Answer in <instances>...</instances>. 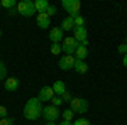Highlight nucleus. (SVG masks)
<instances>
[{
	"label": "nucleus",
	"mask_w": 127,
	"mask_h": 125,
	"mask_svg": "<svg viewBox=\"0 0 127 125\" xmlns=\"http://www.w3.org/2000/svg\"><path fill=\"white\" fill-rule=\"evenodd\" d=\"M41 115H42V103H41V100L37 96L29 98L26 106H24V117L27 120H37V118H41Z\"/></svg>",
	"instance_id": "f257e3e1"
},
{
	"label": "nucleus",
	"mask_w": 127,
	"mask_h": 125,
	"mask_svg": "<svg viewBox=\"0 0 127 125\" xmlns=\"http://www.w3.org/2000/svg\"><path fill=\"white\" fill-rule=\"evenodd\" d=\"M78 46H80V42L73 36L66 37V39H63V42H61V52L66 54V56H75V51H76Z\"/></svg>",
	"instance_id": "f03ea898"
},
{
	"label": "nucleus",
	"mask_w": 127,
	"mask_h": 125,
	"mask_svg": "<svg viewBox=\"0 0 127 125\" xmlns=\"http://www.w3.org/2000/svg\"><path fill=\"white\" fill-rule=\"evenodd\" d=\"M69 110L73 113H78V115H83L88 112V101L85 98H71L69 101Z\"/></svg>",
	"instance_id": "7ed1b4c3"
},
{
	"label": "nucleus",
	"mask_w": 127,
	"mask_h": 125,
	"mask_svg": "<svg viewBox=\"0 0 127 125\" xmlns=\"http://www.w3.org/2000/svg\"><path fill=\"white\" fill-rule=\"evenodd\" d=\"M17 12L20 15H24V17H32V15L37 14L32 0H22V2H19L17 3Z\"/></svg>",
	"instance_id": "20e7f679"
},
{
	"label": "nucleus",
	"mask_w": 127,
	"mask_h": 125,
	"mask_svg": "<svg viewBox=\"0 0 127 125\" xmlns=\"http://www.w3.org/2000/svg\"><path fill=\"white\" fill-rule=\"evenodd\" d=\"M61 7L66 10V14H69V17H75L81 10V3L80 0H61Z\"/></svg>",
	"instance_id": "39448f33"
},
{
	"label": "nucleus",
	"mask_w": 127,
	"mask_h": 125,
	"mask_svg": "<svg viewBox=\"0 0 127 125\" xmlns=\"http://www.w3.org/2000/svg\"><path fill=\"white\" fill-rule=\"evenodd\" d=\"M61 115V112H59V108L56 106L49 105V106H42V117H44V120L46 122H56Z\"/></svg>",
	"instance_id": "423d86ee"
},
{
	"label": "nucleus",
	"mask_w": 127,
	"mask_h": 125,
	"mask_svg": "<svg viewBox=\"0 0 127 125\" xmlns=\"http://www.w3.org/2000/svg\"><path fill=\"white\" fill-rule=\"evenodd\" d=\"M58 66L63 69V71H69V69H73L75 66V56H66V54H63L58 61Z\"/></svg>",
	"instance_id": "0eeeda50"
},
{
	"label": "nucleus",
	"mask_w": 127,
	"mask_h": 125,
	"mask_svg": "<svg viewBox=\"0 0 127 125\" xmlns=\"http://www.w3.org/2000/svg\"><path fill=\"white\" fill-rule=\"evenodd\" d=\"M53 96H54L53 88H51V86H42V88L39 90V95H37V98H39L41 103H42V101H51V100H53Z\"/></svg>",
	"instance_id": "6e6552de"
},
{
	"label": "nucleus",
	"mask_w": 127,
	"mask_h": 125,
	"mask_svg": "<svg viewBox=\"0 0 127 125\" xmlns=\"http://www.w3.org/2000/svg\"><path fill=\"white\" fill-rule=\"evenodd\" d=\"M49 39H51V42H53V44H59V42H63L64 36H63L61 27H53V29L49 30Z\"/></svg>",
	"instance_id": "1a4fd4ad"
},
{
	"label": "nucleus",
	"mask_w": 127,
	"mask_h": 125,
	"mask_svg": "<svg viewBox=\"0 0 127 125\" xmlns=\"http://www.w3.org/2000/svg\"><path fill=\"white\" fill-rule=\"evenodd\" d=\"M73 37L76 39L80 44H81V42H85L87 37H88L87 29H85V27H75V29H73Z\"/></svg>",
	"instance_id": "9d476101"
},
{
	"label": "nucleus",
	"mask_w": 127,
	"mask_h": 125,
	"mask_svg": "<svg viewBox=\"0 0 127 125\" xmlns=\"http://www.w3.org/2000/svg\"><path fill=\"white\" fill-rule=\"evenodd\" d=\"M36 22L41 29H48L51 27V19H49L46 14H36Z\"/></svg>",
	"instance_id": "9b49d317"
},
{
	"label": "nucleus",
	"mask_w": 127,
	"mask_h": 125,
	"mask_svg": "<svg viewBox=\"0 0 127 125\" xmlns=\"http://www.w3.org/2000/svg\"><path fill=\"white\" fill-rule=\"evenodd\" d=\"M3 86H5V90L7 91H17L19 90V79L17 78H7L5 81H3Z\"/></svg>",
	"instance_id": "f8f14e48"
},
{
	"label": "nucleus",
	"mask_w": 127,
	"mask_h": 125,
	"mask_svg": "<svg viewBox=\"0 0 127 125\" xmlns=\"http://www.w3.org/2000/svg\"><path fill=\"white\" fill-rule=\"evenodd\" d=\"M53 91H54V95L56 96H61L63 95V93H64V91H66V85H64V81H54V85H53Z\"/></svg>",
	"instance_id": "ddd939ff"
},
{
	"label": "nucleus",
	"mask_w": 127,
	"mask_h": 125,
	"mask_svg": "<svg viewBox=\"0 0 127 125\" xmlns=\"http://www.w3.org/2000/svg\"><path fill=\"white\" fill-rule=\"evenodd\" d=\"M51 5L48 0H36L34 2V7H36V12L37 14H44L46 10H48V7Z\"/></svg>",
	"instance_id": "4468645a"
},
{
	"label": "nucleus",
	"mask_w": 127,
	"mask_h": 125,
	"mask_svg": "<svg viewBox=\"0 0 127 125\" xmlns=\"http://www.w3.org/2000/svg\"><path fill=\"white\" fill-rule=\"evenodd\" d=\"M87 56H88V49L85 48V46L80 44L78 48H76V51H75V59H78V61H85Z\"/></svg>",
	"instance_id": "2eb2a0df"
},
{
	"label": "nucleus",
	"mask_w": 127,
	"mask_h": 125,
	"mask_svg": "<svg viewBox=\"0 0 127 125\" xmlns=\"http://www.w3.org/2000/svg\"><path fill=\"white\" fill-rule=\"evenodd\" d=\"M73 69L78 73V75H85L88 71V64L85 63V61H78V59H75V66H73Z\"/></svg>",
	"instance_id": "dca6fc26"
},
{
	"label": "nucleus",
	"mask_w": 127,
	"mask_h": 125,
	"mask_svg": "<svg viewBox=\"0 0 127 125\" xmlns=\"http://www.w3.org/2000/svg\"><path fill=\"white\" fill-rule=\"evenodd\" d=\"M75 29V24H73V17H64V19L61 20V30L64 32V30H73Z\"/></svg>",
	"instance_id": "f3484780"
},
{
	"label": "nucleus",
	"mask_w": 127,
	"mask_h": 125,
	"mask_svg": "<svg viewBox=\"0 0 127 125\" xmlns=\"http://www.w3.org/2000/svg\"><path fill=\"white\" fill-rule=\"evenodd\" d=\"M0 5H2L3 9H7V10H10V9H15V7H17L15 0H2V2H0Z\"/></svg>",
	"instance_id": "a211bd4d"
},
{
	"label": "nucleus",
	"mask_w": 127,
	"mask_h": 125,
	"mask_svg": "<svg viewBox=\"0 0 127 125\" xmlns=\"http://www.w3.org/2000/svg\"><path fill=\"white\" fill-rule=\"evenodd\" d=\"M73 24H75V27H85V19H83V15H81V14L75 15V17H73Z\"/></svg>",
	"instance_id": "6ab92c4d"
},
{
	"label": "nucleus",
	"mask_w": 127,
	"mask_h": 125,
	"mask_svg": "<svg viewBox=\"0 0 127 125\" xmlns=\"http://www.w3.org/2000/svg\"><path fill=\"white\" fill-rule=\"evenodd\" d=\"M61 115H63V118H64L66 122H73V117H75V113H73L69 108H66V110H63V113H61Z\"/></svg>",
	"instance_id": "aec40b11"
},
{
	"label": "nucleus",
	"mask_w": 127,
	"mask_h": 125,
	"mask_svg": "<svg viewBox=\"0 0 127 125\" xmlns=\"http://www.w3.org/2000/svg\"><path fill=\"white\" fill-rule=\"evenodd\" d=\"M7 79V66L0 61V81H5Z\"/></svg>",
	"instance_id": "412c9836"
},
{
	"label": "nucleus",
	"mask_w": 127,
	"mask_h": 125,
	"mask_svg": "<svg viewBox=\"0 0 127 125\" xmlns=\"http://www.w3.org/2000/svg\"><path fill=\"white\" fill-rule=\"evenodd\" d=\"M51 105L53 106H56V108H59V106L63 105V100H61V96H53V100H51Z\"/></svg>",
	"instance_id": "4be33fe9"
},
{
	"label": "nucleus",
	"mask_w": 127,
	"mask_h": 125,
	"mask_svg": "<svg viewBox=\"0 0 127 125\" xmlns=\"http://www.w3.org/2000/svg\"><path fill=\"white\" fill-rule=\"evenodd\" d=\"M71 125H90V120L83 118V117H80V118H76L75 122H71Z\"/></svg>",
	"instance_id": "5701e85b"
},
{
	"label": "nucleus",
	"mask_w": 127,
	"mask_h": 125,
	"mask_svg": "<svg viewBox=\"0 0 127 125\" xmlns=\"http://www.w3.org/2000/svg\"><path fill=\"white\" fill-rule=\"evenodd\" d=\"M51 54H54V56L61 54V44H51Z\"/></svg>",
	"instance_id": "b1692460"
},
{
	"label": "nucleus",
	"mask_w": 127,
	"mask_h": 125,
	"mask_svg": "<svg viewBox=\"0 0 127 125\" xmlns=\"http://www.w3.org/2000/svg\"><path fill=\"white\" fill-rule=\"evenodd\" d=\"M56 12H58V9H56L54 5H49V7H48V10H46L44 14H46V15H48L49 19H51V15H56Z\"/></svg>",
	"instance_id": "393cba45"
},
{
	"label": "nucleus",
	"mask_w": 127,
	"mask_h": 125,
	"mask_svg": "<svg viewBox=\"0 0 127 125\" xmlns=\"http://www.w3.org/2000/svg\"><path fill=\"white\" fill-rule=\"evenodd\" d=\"M71 98H73V96H71V93H69L68 90H66L63 95H61V100H63V103H69V101H71Z\"/></svg>",
	"instance_id": "a878e982"
},
{
	"label": "nucleus",
	"mask_w": 127,
	"mask_h": 125,
	"mask_svg": "<svg viewBox=\"0 0 127 125\" xmlns=\"http://www.w3.org/2000/svg\"><path fill=\"white\" fill-rule=\"evenodd\" d=\"M0 125H15V124H14V118L5 117V118H0Z\"/></svg>",
	"instance_id": "bb28decb"
},
{
	"label": "nucleus",
	"mask_w": 127,
	"mask_h": 125,
	"mask_svg": "<svg viewBox=\"0 0 127 125\" xmlns=\"http://www.w3.org/2000/svg\"><path fill=\"white\" fill-rule=\"evenodd\" d=\"M117 49H119V52H120V54H124V56L127 54V44H126V42H122Z\"/></svg>",
	"instance_id": "cd10ccee"
},
{
	"label": "nucleus",
	"mask_w": 127,
	"mask_h": 125,
	"mask_svg": "<svg viewBox=\"0 0 127 125\" xmlns=\"http://www.w3.org/2000/svg\"><path fill=\"white\" fill-rule=\"evenodd\" d=\"M7 117V108L3 105H0V118H5Z\"/></svg>",
	"instance_id": "c85d7f7f"
},
{
	"label": "nucleus",
	"mask_w": 127,
	"mask_h": 125,
	"mask_svg": "<svg viewBox=\"0 0 127 125\" xmlns=\"http://www.w3.org/2000/svg\"><path fill=\"white\" fill-rule=\"evenodd\" d=\"M17 14H19V12H17V7H15V9H10V10H9V15H17Z\"/></svg>",
	"instance_id": "c756f323"
},
{
	"label": "nucleus",
	"mask_w": 127,
	"mask_h": 125,
	"mask_svg": "<svg viewBox=\"0 0 127 125\" xmlns=\"http://www.w3.org/2000/svg\"><path fill=\"white\" fill-rule=\"evenodd\" d=\"M122 64H124V66L127 68V54H126V56H124V58H122Z\"/></svg>",
	"instance_id": "7c9ffc66"
},
{
	"label": "nucleus",
	"mask_w": 127,
	"mask_h": 125,
	"mask_svg": "<svg viewBox=\"0 0 127 125\" xmlns=\"http://www.w3.org/2000/svg\"><path fill=\"white\" fill-rule=\"evenodd\" d=\"M58 125H71V122H66V120H63L61 124H58Z\"/></svg>",
	"instance_id": "2f4dec72"
},
{
	"label": "nucleus",
	"mask_w": 127,
	"mask_h": 125,
	"mask_svg": "<svg viewBox=\"0 0 127 125\" xmlns=\"http://www.w3.org/2000/svg\"><path fill=\"white\" fill-rule=\"evenodd\" d=\"M44 125H56V122H46Z\"/></svg>",
	"instance_id": "473e14b6"
},
{
	"label": "nucleus",
	"mask_w": 127,
	"mask_h": 125,
	"mask_svg": "<svg viewBox=\"0 0 127 125\" xmlns=\"http://www.w3.org/2000/svg\"><path fill=\"white\" fill-rule=\"evenodd\" d=\"M0 37H2V30H0Z\"/></svg>",
	"instance_id": "72a5a7b5"
},
{
	"label": "nucleus",
	"mask_w": 127,
	"mask_h": 125,
	"mask_svg": "<svg viewBox=\"0 0 127 125\" xmlns=\"http://www.w3.org/2000/svg\"><path fill=\"white\" fill-rule=\"evenodd\" d=\"M126 44H127V37H126Z\"/></svg>",
	"instance_id": "f704fd0d"
},
{
	"label": "nucleus",
	"mask_w": 127,
	"mask_h": 125,
	"mask_svg": "<svg viewBox=\"0 0 127 125\" xmlns=\"http://www.w3.org/2000/svg\"><path fill=\"white\" fill-rule=\"evenodd\" d=\"M0 9H2V5H0Z\"/></svg>",
	"instance_id": "c9c22d12"
}]
</instances>
